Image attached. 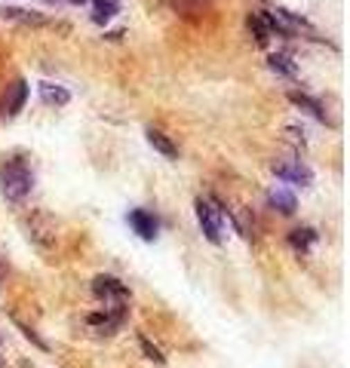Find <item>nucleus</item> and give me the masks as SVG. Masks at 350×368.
<instances>
[{
	"label": "nucleus",
	"instance_id": "obj_13",
	"mask_svg": "<svg viewBox=\"0 0 350 368\" xmlns=\"http://www.w3.org/2000/svg\"><path fill=\"white\" fill-rule=\"evenodd\" d=\"M40 98H44V104H59V108L71 102L68 89L65 86H55V83H44V86H40Z\"/></svg>",
	"mask_w": 350,
	"mask_h": 368
},
{
	"label": "nucleus",
	"instance_id": "obj_9",
	"mask_svg": "<svg viewBox=\"0 0 350 368\" xmlns=\"http://www.w3.org/2000/svg\"><path fill=\"white\" fill-rule=\"evenodd\" d=\"M25 98H28V83L25 80H16L10 86V95H6V114L16 117L19 111L25 108Z\"/></svg>",
	"mask_w": 350,
	"mask_h": 368
},
{
	"label": "nucleus",
	"instance_id": "obj_2",
	"mask_svg": "<svg viewBox=\"0 0 350 368\" xmlns=\"http://www.w3.org/2000/svg\"><path fill=\"white\" fill-rule=\"evenodd\" d=\"M197 221H200V228H203L206 239L218 246L221 243V209L216 206V203L200 196L197 200Z\"/></svg>",
	"mask_w": 350,
	"mask_h": 368
},
{
	"label": "nucleus",
	"instance_id": "obj_1",
	"mask_svg": "<svg viewBox=\"0 0 350 368\" xmlns=\"http://www.w3.org/2000/svg\"><path fill=\"white\" fill-rule=\"evenodd\" d=\"M31 184H34V175L28 169L25 160H6L0 166V190L10 203H19L31 194Z\"/></svg>",
	"mask_w": 350,
	"mask_h": 368
},
{
	"label": "nucleus",
	"instance_id": "obj_6",
	"mask_svg": "<svg viewBox=\"0 0 350 368\" xmlns=\"http://www.w3.org/2000/svg\"><path fill=\"white\" fill-rule=\"evenodd\" d=\"M0 19H10V22H19V25H49L46 16H40V12H31V10H22V6H0Z\"/></svg>",
	"mask_w": 350,
	"mask_h": 368
},
{
	"label": "nucleus",
	"instance_id": "obj_14",
	"mask_svg": "<svg viewBox=\"0 0 350 368\" xmlns=\"http://www.w3.org/2000/svg\"><path fill=\"white\" fill-rule=\"evenodd\" d=\"M289 243H292V249L295 252H307L313 243H317V230L313 228H301V230H292V237H289Z\"/></svg>",
	"mask_w": 350,
	"mask_h": 368
},
{
	"label": "nucleus",
	"instance_id": "obj_18",
	"mask_svg": "<svg viewBox=\"0 0 350 368\" xmlns=\"http://www.w3.org/2000/svg\"><path fill=\"white\" fill-rule=\"evenodd\" d=\"M6 273H10V267H6V258H3V255H0V286H3V282H6Z\"/></svg>",
	"mask_w": 350,
	"mask_h": 368
},
{
	"label": "nucleus",
	"instance_id": "obj_11",
	"mask_svg": "<svg viewBox=\"0 0 350 368\" xmlns=\"http://www.w3.org/2000/svg\"><path fill=\"white\" fill-rule=\"evenodd\" d=\"M148 141H151L154 151H160L166 160H175L178 157V147L169 141V136H163L160 129H148Z\"/></svg>",
	"mask_w": 350,
	"mask_h": 368
},
{
	"label": "nucleus",
	"instance_id": "obj_16",
	"mask_svg": "<svg viewBox=\"0 0 350 368\" xmlns=\"http://www.w3.org/2000/svg\"><path fill=\"white\" fill-rule=\"evenodd\" d=\"M270 68H274L277 74H283V77H298V68L292 65L289 55H270Z\"/></svg>",
	"mask_w": 350,
	"mask_h": 368
},
{
	"label": "nucleus",
	"instance_id": "obj_8",
	"mask_svg": "<svg viewBox=\"0 0 350 368\" xmlns=\"http://www.w3.org/2000/svg\"><path fill=\"white\" fill-rule=\"evenodd\" d=\"M268 203L274 206L280 215H295V209H298V200H295V194H289L286 187H274L268 194Z\"/></svg>",
	"mask_w": 350,
	"mask_h": 368
},
{
	"label": "nucleus",
	"instance_id": "obj_19",
	"mask_svg": "<svg viewBox=\"0 0 350 368\" xmlns=\"http://www.w3.org/2000/svg\"><path fill=\"white\" fill-rule=\"evenodd\" d=\"M68 3H77V6H80V3H87V0H68Z\"/></svg>",
	"mask_w": 350,
	"mask_h": 368
},
{
	"label": "nucleus",
	"instance_id": "obj_17",
	"mask_svg": "<svg viewBox=\"0 0 350 368\" xmlns=\"http://www.w3.org/2000/svg\"><path fill=\"white\" fill-rule=\"evenodd\" d=\"M141 350H145V356H148V359H154V362H163V353L157 350V347H154L151 341H148V338H141Z\"/></svg>",
	"mask_w": 350,
	"mask_h": 368
},
{
	"label": "nucleus",
	"instance_id": "obj_12",
	"mask_svg": "<svg viewBox=\"0 0 350 368\" xmlns=\"http://www.w3.org/2000/svg\"><path fill=\"white\" fill-rule=\"evenodd\" d=\"M289 98H292V102L298 104V108H304L307 114H313V117H317V120H323V123H326V120H329V117H326V111H323V104H320L317 98L304 95V92H289Z\"/></svg>",
	"mask_w": 350,
	"mask_h": 368
},
{
	"label": "nucleus",
	"instance_id": "obj_5",
	"mask_svg": "<svg viewBox=\"0 0 350 368\" xmlns=\"http://www.w3.org/2000/svg\"><path fill=\"white\" fill-rule=\"evenodd\" d=\"M92 292H96L98 298H105V301H111V298L126 301V298H130V288H126L120 279H114V276H96V282H92Z\"/></svg>",
	"mask_w": 350,
	"mask_h": 368
},
{
	"label": "nucleus",
	"instance_id": "obj_3",
	"mask_svg": "<svg viewBox=\"0 0 350 368\" xmlns=\"http://www.w3.org/2000/svg\"><path fill=\"white\" fill-rule=\"evenodd\" d=\"M166 3L178 19H188V22H203L212 12V0H166Z\"/></svg>",
	"mask_w": 350,
	"mask_h": 368
},
{
	"label": "nucleus",
	"instance_id": "obj_7",
	"mask_svg": "<svg viewBox=\"0 0 350 368\" xmlns=\"http://www.w3.org/2000/svg\"><path fill=\"white\" fill-rule=\"evenodd\" d=\"M130 224H132V230L139 233L141 239H148V243H151V239L157 237V218L151 215V212L132 209V212H130Z\"/></svg>",
	"mask_w": 350,
	"mask_h": 368
},
{
	"label": "nucleus",
	"instance_id": "obj_4",
	"mask_svg": "<svg viewBox=\"0 0 350 368\" xmlns=\"http://www.w3.org/2000/svg\"><path fill=\"white\" fill-rule=\"evenodd\" d=\"M274 172L280 175L283 181H289V184H310L313 181V172L304 166L301 160H280V163H274Z\"/></svg>",
	"mask_w": 350,
	"mask_h": 368
},
{
	"label": "nucleus",
	"instance_id": "obj_15",
	"mask_svg": "<svg viewBox=\"0 0 350 368\" xmlns=\"http://www.w3.org/2000/svg\"><path fill=\"white\" fill-rule=\"evenodd\" d=\"M120 12V3L117 0H96V22H108V19H114Z\"/></svg>",
	"mask_w": 350,
	"mask_h": 368
},
{
	"label": "nucleus",
	"instance_id": "obj_10",
	"mask_svg": "<svg viewBox=\"0 0 350 368\" xmlns=\"http://www.w3.org/2000/svg\"><path fill=\"white\" fill-rule=\"evenodd\" d=\"M246 25H249V31H252V37H255V44H259V46H268V40L274 37V34H270V28H268V22L261 19V12H249Z\"/></svg>",
	"mask_w": 350,
	"mask_h": 368
}]
</instances>
